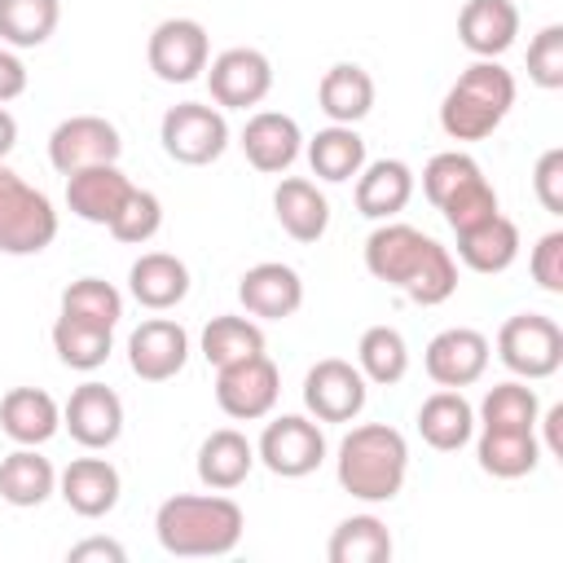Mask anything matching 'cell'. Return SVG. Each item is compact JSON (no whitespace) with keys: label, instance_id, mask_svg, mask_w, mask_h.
<instances>
[{"label":"cell","instance_id":"cell-1","mask_svg":"<svg viewBox=\"0 0 563 563\" xmlns=\"http://www.w3.org/2000/svg\"><path fill=\"white\" fill-rule=\"evenodd\" d=\"M246 515L224 493H176L154 510V537L176 559H220L242 541Z\"/></svg>","mask_w":563,"mask_h":563},{"label":"cell","instance_id":"cell-2","mask_svg":"<svg viewBox=\"0 0 563 563\" xmlns=\"http://www.w3.org/2000/svg\"><path fill=\"white\" fill-rule=\"evenodd\" d=\"M334 475L339 488L352 493L356 501L383 506L405 488L409 475V444L396 427L387 422H361L339 440V457H334Z\"/></svg>","mask_w":563,"mask_h":563},{"label":"cell","instance_id":"cell-3","mask_svg":"<svg viewBox=\"0 0 563 563\" xmlns=\"http://www.w3.org/2000/svg\"><path fill=\"white\" fill-rule=\"evenodd\" d=\"M515 75L497 57H475L440 101V128L449 141H484L515 106Z\"/></svg>","mask_w":563,"mask_h":563},{"label":"cell","instance_id":"cell-4","mask_svg":"<svg viewBox=\"0 0 563 563\" xmlns=\"http://www.w3.org/2000/svg\"><path fill=\"white\" fill-rule=\"evenodd\" d=\"M57 238V211L44 189L26 185L13 167L0 163V251L40 255Z\"/></svg>","mask_w":563,"mask_h":563},{"label":"cell","instance_id":"cell-5","mask_svg":"<svg viewBox=\"0 0 563 563\" xmlns=\"http://www.w3.org/2000/svg\"><path fill=\"white\" fill-rule=\"evenodd\" d=\"M497 356L515 378H550L563 365V330L554 317L541 312H515L497 330Z\"/></svg>","mask_w":563,"mask_h":563},{"label":"cell","instance_id":"cell-6","mask_svg":"<svg viewBox=\"0 0 563 563\" xmlns=\"http://www.w3.org/2000/svg\"><path fill=\"white\" fill-rule=\"evenodd\" d=\"M158 141L167 150L172 163H185V167H207L224 154L229 145V123H224V110L220 106H207V101H180L163 114L158 123Z\"/></svg>","mask_w":563,"mask_h":563},{"label":"cell","instance_id":"cell-7","mask_svg":"<svg viewBox=\"0 0 563 563\" xmlns=\"http://www.w3.org/2000/svg\"><path fill=\"white\" fill-rule=\"evenodd\" d=\"M255 462H264L282 479H303L325 462V431L317 427V418L282 413L264 427L255 444Z\"/></svg>","mask_w":563,"mask_h":563},{"label":"cell","instance_id":"cell-8","mask_svg":"<svg viewBox=\"0 0 563 563\" xmlns=\"http://www.w3.org/2000/svg\"><path fill=\"white\" fill-rule=\"evenodd\" d=\"M145 62L163 84H194L211 62V40L198 18H163L150 31Z\"/></svg>","mask_w":563,"mask_h":563},{"label":"cell","instance_id":"cell-9","mask_svg":"<svg viewBox=\"0 0 563 563\" xmlns=\"http://www.w3.org/2000/svg\"><path fill=\"white\" fill-rule=\"evenodd\" d=\"M277 396H282V374H277V365L264 352L242 356V361L216 369V405L229 418H238V422L268 418Z\"/></svg>","mask_w":563,"mask_h":563},{"label":"cell","instance_id":"cell-10","mask_svg":"<svg viewBox=\"0 0 563 563\" xmlns=\"http://www.w3.org/2000/svg\"><path fill=\"white\" fill-rule=\"evenodd\" d=\"M119 154H123V136L101 114H70L48 132V163L62 176L97 163H119Z\"/></svg>","mask_w":563,"mask_h":563},{"label":"cell","instance_id":"cell-11","mask_svg":"<svg viewBox=\"0 0 563 563\" xmlns=\"http://www.w3.org/2000/svg\"><path fill=\"white\" fill-rule=\"evenodd\" d=\"M365 400H369V383L343 356H325L303 374V409L317 422H352L365 409Z\"/></svg>","mask_w":563,"mask_h":563},{"label":"cell","instance_id":"cell-12","mask_svg":"<svg viewBox=\"0 0 563 563\" xmlns=\"http://www.w3.org/2000/svg\"><path fill=\"white\" fill-rule=\"evenodd\" d=\"M207 88L220 110H251L273 92V62L260 48H224L207 62Z\"/></svg>","mask_w":563,"mask_h":563},{"label":"cell","instance_id":"cell-13","mask_svg":"<svg viewBox=\"0 0 563 563\" xmlns=\"http://www.w3.org/2000/svg\"><path fill=\"white\" fill-rule=\"evenodd\" d=\"M62 427L70 431V440L88 453L110 449L123 435V400L114 387L88 378L70 391V400L62 405Z\"/></svg>","mask_w":563,"mask_h":563},{"label":"cell","instance_id":"cell-14","mask_svg":"<svg viewBox=\"0 0 563 563\" xmlns=\"http://www.w3.org/2000/svg\"><path fill=\"white\" fill-rule=\"evenodd\" d=\"M488 356H493V347H488V339H484L479 330H471V325H449V330H440V334L427 343L422 365H427V378H431L435 387H457V391H462V387H471V383L484 378Z\"/></svg>","mask_w":563,"mask_h":563},{"label":"cell","instance_id":"cell-15","mask_svg":"<svg viewBox=\"0 0 563 563\" xmlns=\"http://www.w3.org/2000/svg\"><path fill=\"white\" fill-rule=\"evenodd\" d=\"M189 361V334L172 317H150L128 334V365L145 383H167Z\"/></svg>","mask_w":563,"mask_h":563},{"label":"cell","instance_id":"cell-16","mask_svg":"<svg viewBox=\"0 0 563 563\" xmlns=\"http://www.w3.org/2000/svg\"><path fill=\"white\" fill-rule=\"evenodd\" d=\"M238 299L260 321H286L303 308V277L282 260H264V264L242 273Z\"/></svg>","mask_w":563,"mask_h":563},{"label":"cell","instance_id":"cell-17","mask_svg":"<svg viewBox=\"0 0 563 563\" xmlns=\"http://www.w3.org/2000/svg\"><path fill=\"white\" fill-rule=\"evenodd\" d=\"M299 150H303V132L282 110H255L242 128V154L264 176H282L299 158Z\"/></svg>","mask_w":563,"mask_h":563},{"label":"cell","instance_id":"cell-18","mask_svg":"<svg viewBox=\"0 0 563 563\" xmlns=\"http://www.w3.org/2000/svg\"><path fill=\"white\" fill-rule=\"evenodd\" d=\"M427 233L413 229V224H400V220H378V229L365 238V268L369 277L405 290V282L413 277L422 251H427Z\"/></svg>","mask_w":563,"mask_h":563},{"label":"cell","instance_id":"cell-19","mask_svg":"<svg viewBox=\"0 0 563 563\" xmlns=\"http://www.w3.org/2000/svg\"><path fill=\"white\" fill-rule=\"evenodd\" d=\"M57 493L79 519H101V515H110L119 506L123 479H119L114 462H106V457H75L57 475Z\"/></svg>","mask_w":563,"mask_h":563},{"label":"cell","instance_id":"cell-20","mask_svg":"<svg viewBox=\"0 0 563 563\" xmlns=\"http://www.w3.org/2000/svg\"><path fill=\"white\" fill-rule=\"evenodd\" d=\"M128 194H132V180L119 172V163H97L66 176V207L84 224H110Z\"/></svg>","mask_w":563,"mask_h":563},{"label":"cell","instance_id":"cell-21","mask_svg":"<svg viewBox=\"0 0 563 563\" xmlns=\"http://www.w3.org/2000/svg\"><path fill=\"white\" fill-rule=\"evenodd\" d=\"M0 431L13 444H48L62 431V405L44 387H9L0 400Z\"/></svg>","mask_w":563,"mask_h":563},{"label":"cell","instance_id":"cell-22","mask_svg":"<svg viewBox=\"0 0 563 563\" xmlns=\"http://www.w3.org/2000/svg\"><path fill=\"white\" fill-rule=\"evenodd\" d=\"M413 198V167L405 158H374L356 172V211L365 220H391Z\"/></svg>","mask_w":563,"mask_h":563},{"label":"cell","instance_id":"cell-23","mask_svg":"<svg viewBox=\"0 0 563 563\" xmlns=\"http://www.w3.org/2000/svg\"><path fill=\"white\" fill-rule=\"evenodd\" d=\"M519 35L515 0H466L457 13V40L475 57H501Z\"/></svg>","mask_w":563,"mask_h":563},{"label":"cell","instance_id":"cell-24","mask_svg":"<svg viewBox=\"0 0 563 563\" xmlns=\"http://www.w3.org/2000/svg\"><path fill=\"white\" fill-rule=\"evenodd\" d=\"M479 471L493 479H523L541 462L537 427H484L475 440Z\"/></svg>","mask_w":563,"mask_h":563},{"label":"cell","instance_id":"cell-25","mask_svg":"<svg viewBox=\"0 0 563 563\" xmlns=\"http://www.w3.org/2000/svg\"><path fill=\"white\" fill-rule=\"evenodd\" d=\"M273 216L295 242H317L330 229V202L308 176H282L273 189Z\"/></svg>","mask_w":563,"mask_h":563},{"label":"cell","instance_id":"cell-26","mask_svg":"<svg viewBox=\"0 0 563 563\" xmlns=\"http://www.w3.org/2000/svg\"><path fill=\"white\" fill-rule=\"evenodd\" d=\"M128 290L141 308L150 312H167L189 295V268L180 255L172 251H145L132 268H128Z\"/></svg>","mask_w":563,"mask_h":563},{"label":"cell","instance_id":"cell-27","mask_svg":"<svg viewBox=\"0 0 563 563\" xmlns=\"http://www.w3.org/2000/svg\"><path fill=\"white\" fill-rule=\"evenodd\" d=\"M418 435L435 453H457L475 435V409L457 387H440L418 405Z\"/></svg>","mask_w":563,"mask_h":563},{"label":"cell","instance_id":"cell-28","mask_svg":"<svg viewBox=\"0 0 563 563\" xmlns=\"http://www.w3.org/2000/svg\"><path fill=\"white\" fill-rule=\"evenodd\" d=\"M198 479L202 488H216V493H233L238 484H246V475L255 471V444L233 431V427H220L211 431L202 444H198Z\"/></svg>","mask_w":563,"mask_h":563},{"label":"cell","instance_id":"cell-29","mask_svg":"<svg viewBox=\"0 0 563 563\" xmlns=\"http://www.w3.org/2000/svg\"><path fill=\"white\" fill-rule=\"evenodd\" d=\"M53 493H57V471L40 449L18 444L9 457H0V501L18 510H35Z\"/></svg>","mask_w":563,"mask_h":563},{"label":"cell","instance_id":"cell-30","mask_svg":"<svg viewBox=\"0 0 563 563\" xmlns=\"http://www.w3.org/2000/svg\"><path fill=\"white\" fill-rule=\"evenodd\" d=\"M317 106L330 123H361L374 110V79L356 62H334L317 84Z\"/></svg>","mask_w":563,"mask_h":563},{"label":"cell","instance_id":"cell-31","mask_svg":"<svg viewBox=\"0 0 563 563\" xmlns=\"http://www.w3.org/2000/svg\"><path fill=\"white\" fill-rule=\"evenodd\" d=\"M457 260L471 273H506L519 260V224L510 216H488L475 229L457 233Z\"/></svg>","mask_w":563,"mask_h":563},{"label":"cell","instance_id":"cell-32","mask_svg":"<svg viewBox=\"0 0 563 563\" xmlns=\"http://www.w3.org/2000/svg\"><path fill=\"white\" fill-rule=\"evenodd\" d=\"M308 167L312 176L330 180V185H343L352 180L361 167H365V141L352 123H330L321 128L312 141H308Z\"/></svg>","mask_w":563,"mask_h":563},{"label":"cell","instance_id":"cell-33","mask_svg":"<svg viewBox=\"0 0 563 563\" xmlns=\"http://www.w3.org/2000/svg\"><path fill=\"white\" fill-rule=\"evenodd\" d=\"M53 352H57L62 365H70V369H79V374H92V369H101V365L110 361V352H114V330L57 312V321H53Z\"/></svg>","mask_w":563,"mask_h":563},{"label":"cell","instance_id":"cell-34","mask_svg":"<svg viewBox=\"0 0 563 563\" xmlns=\"http://www.w3.org/2000/svg\"><path fill=\"white\" fill-rule=\"evenodd\" d=\"M391 532L378 515H352L330 532L325 559L330 563H387L391 559Z\"/></svg>","mask_w":563,"mask_h":563},{"label":"cell","instance_id":"cell-35","mask_svg":"<svg viewBox=\"0 0 563 563\" xmlns=\"http://www.w3.org/2000/svg\"><path fill=\"white\" fill-rule=\"evenodd\" d=\"M356 369L365 374V383L378 387H396L409 374V343L396 325H369L356 343Z\"/></svg>","mask_w":563,"mask_h":563},{"label":"cell","instance_id":"cell-36","mask_svg":"<svg viewBox=\"0 0 563 563\" xmlns=\"http://www.w3.org/2000/svg\"><path fill=\"white\" fill-rule=\"evenodd\" d=\"M62 22L57 0H0V44L40 48Z\"/></svg>","mask_w":563,"mask_h":563},{"label":"cell","instance_id":"cell-37","mask_svg":"<svg viewBox=\"0 0 563 563\" xmlns=\"http://www.w3.org/2000/svg\"><path fill=\"white\" fill-rule=\"evenodd\" d=\"M255 352H264V330L251 317L224 312V317H211L202 325V356H207V365L220 369V365H233V361L255 356Z\"/></svg>","mask_w":563,"mask_h":563},{"label":"cell","instance_id":"cell-38","mask_svg":"<svg viewBox=\"0 0 563 563\" xmlns=\"http://www.w3.org/2000/svg\"><path fill=\"white\" fill-rule=\"evenodd\" d=\"M453 290H457V260H453L449 246H440L431 238L427 251H422V260H418V268H413V277L405 282V295L418 308H435V303L453 299Z\"/></svg>","mask_w":563,"mask_h":563},{"label":"cell","instance_id":"cell-39","mask_svg":"<svg viewBox=\"0 0 563 563\" xmlns=\"http://www.w3.org/2000/svg\"><path fill=\"white\" fill-rule=\"evenodd\" d=\"M62 312L114 330L119 317H123V295H119L106 277H75V282L62 290Z\"/></svg>","mask_w":563,"mask_h":563},{"label":"cell","instance_id":"cell-40","mask_svg":"<svg viewBox=\"0 0 563 563\" xmlns=\"http://www.w3.org/2000/svg\"><path fill=\"white\" fill-rule=\"evenodd\" d=\"M537 418H541V400L519 378L488 387L479 400V427H537Z\"/></svg>","mask_w":563,"mask_h":563},{"label":"cell","instance_id":"cell-41","mask_svg":"<svg viewBox=\"0 0 563 563\" xmlns=\"http://www.w3.org/2000/svg\"><path fill=\"white\" fill-rule=\"evenodd\" d=\"M479 176H484V167H479L471 154L444 150V154H431V158H427V167H422V194H427V202L440 211L453 194H462V189L475 185Z\"/></svg>","mask_w":563,"mask_h":563},{"label":"cell","instance_id":"cell-42","mask_svg":"<svg viewBox=\"0 0 563 563\" xmlns=\"http://www.w3.org/2000/svg\"><path fill=\"white\" fill-rule=\"evenodd\" d=\"M106 229L114 233V242L145 246V242L163 229V202H158V194H150V189H136V185H132V194L123 198L119 216H114Z\"/></svg>","mask_w":563,"mask_h":563},{"label":"cell","instance_id":"cell-43","mask_svg":"<svg viewBox=\"0 0 563 563\" xmlns=\"http://www.w3.org/2000/svg\"><path fill=\"white\" fill-rule=\"evenodd\" d=\"M528 79L537 88H545V92L563 88V26L559 22H550V26H541L532 35V44H528Z\"/></svg>","mask_w":563,"mask_h":563},{"label":"cell","instance_id":"cell-44","mask_svg":"<svg viewBox=\"0 0 563 563\" xmlns=\"http://www.w3.org/2000/svg\"><path fill=\"white\" fill-rule=\"evenodd\" d=\"M444 220H449V229L453 233H462V229H475V224H484L488 216H497L501 207H497V189L488 185V176H479L475 185H466L462 194H453L444 207Z\"/></svg>","mask_w":563,"mask_h":563},{"label":"cell","instance_id":"cell-45","mask_svg":"<svg viewBox=\"0 0 563 563\" xmlns=\"http://www.w3.org/2000/svg\"><path fill=\"white\" fill-rule=\"evenodd\" d=\"M528 268H532V282L550 295H563V229H550L537 238L532 255H528Z\"/></svg>","mask_w":563,"mask_h":563},{"label":"cell","instance_id":"cell-46","mask_svg":"<svg viewBox=\"0 0 563 563\" xmlns=\"http://www.w3.org/2000/svg\"><path fill=\"white\" fill-rule=\"evenodd\" d=\"M532 189H537V202L550 211V216H563V150H545L532 167Z\"/></svg>","mask_w":563,"mask_h":563},{"label":"cell","instance_id":"cell-47","mask_svg":"<svg viewBox=\"0 0 563 563\" xmlns=\"http://www.w3.org/2000/svg\"><path fill=\"white\" fill-rule=\"evenodd\" d=\"M66 559L70 563H123L128 559V550L119 545V541H110V537H84V541H75L70 550H66Z\"/></svg>","mask_w":563,"mask_h":563},{"label":"cell","instance_id":"cell-48","mask_svg":"<svg viewBox=\"0 0 563 563\" xmlns=\"http://www.w3.org/2000/svg\"><path fill=\"white\" fill-rule=\"evenodd\" d=\"M22 92H26V66H22V57L13 48L0 44V106L18 101Z\"/></svg>","mask_w":563,"mask_h":563},{"label":"cell","instance_id":"cell-49","mask_svg":"<svg viewBox=\"0 0 563 563\" xmlns=\"http://www.w3.org/2000/svg\"><path fill=\"white\" fill-rule=\"evenodd\" d=\"M541 422H545V449L550 453H563V405H550Z\"/></svg>","mask_w":563,"mask_h":563},{"label":"cell","instance_id":"cell-50","mask_svg":"<svg viewBox=\"0 0 563 563\" xmlns=\"http://www.w3.org/2000/svg\"><path fill=\"white\" fill-rule=\"evenodd\" d=\"M13 145H18V119H13V114L0 106V158H4Z\"/></svg>","mask_w":563,"mask_h":563}]
</instances>
